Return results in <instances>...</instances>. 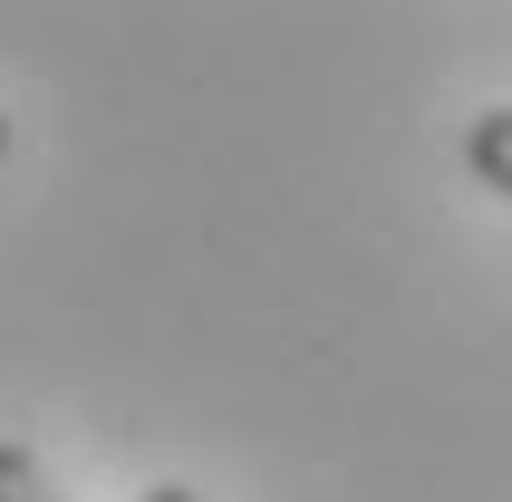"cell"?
<instances>
[{
    "mask_svg": "<svg viewBox=\"0 0 512 502\" xmlns=\"http://www.w3.org/2000/svg\"><path fill=\"white\" fill-rule=\"evenodd\" d=\"M464 165L484 174L493 194L512 203V107H484V116H464Z\"/></svg>",
    "mask_w": 512,
    "mask_h": 502,
    "instance_id": "obj_1",
    "label": "cell"
},
{
    "mask_svg": "<svg viewBox=\"0 0 512 502\" xmlns=\"http://www.w3.org/2000/svg\"><path fill=\"white\" fill-rule=\"evenodd\" d=\"M0 502H58V483H49V464L20 445V435H0Z\"/></svg>",
    "mask_w": 512,
    "mask_h": 502,
    "instance_id": "obj_2",
    "label": "cell"
},
{
    "mask_svg": "<svg viewBox=\"0 0 512 502\" xmlns=\"http://www.w3.org/2000/svg\"><path fill=\"white\" fill-rule=\"evenodd\" d=\"M136 502H203V493H194V483H174V474H165V483H145Z\"/></svg>",
    "mask_w": 512,
    "mask_h": 502,
    "instance_id": "obj_3",
    "label": "cell"
},
{
    "mask_svg": "<svg viewBox=\"0 0 512 502\" xmlns=\"http://www.w3.org/2000/svg\"><path fill=\"white\" fill-rule=\"evenodd\" d=\"M0 155H10V116H0Z\"/></svg>",
    "mask_w": 512,
    "mask_h": 502,
    "instance_id": "obj_4",
    "label": "cell"
}]
</instances>
